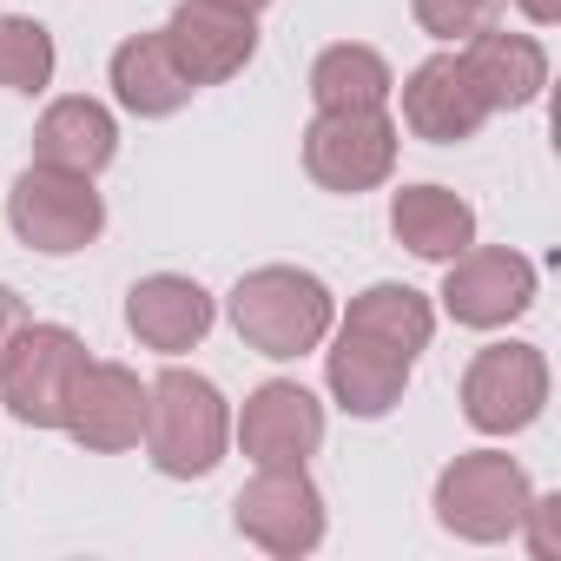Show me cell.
I'll return each instance as SVG.
<instances>
[{"instance_id":"17","label":"cell","mask_w":561,"mask_h":561,"mask_svg":"<svg viewBox=\"0 0 561 561\" xmlns=\"http://www.w3.org/2000/svg\"><path fill=\"white\" fill-rule=\"evenodd\" d=\"M34 152H41V165H60V172H106L113 165V152H119V126H113V113L100 106V100H87V93H73V100H54L47 113H41V126H34Z\"/></svg>"},{"instance_id":"2","label":"cell","mask_w":561,"mask_h":561,"mask_svg":"<svg viewBox=\"0 0 561 561\" xmlns=\"http://www.w3.org/2000/svg\"><path fill=\"white\" fill-rule=\"evenodd\" d=\"M231 324L257 357L285 364V357H305V351H318L331 337L337 305L324 291V277H311L298 264H257L231 291Z\"/></svg>"},{"instance_id":"21","label":"cell","mask_w":561,"mask_h":561,"mask_svg":"<svg viewBox=\"0 0 561 561\" xmlns=\"http://www.w3.org/2000/svg\"><path fill=\"white\" fill-rule=\"evenodd\" d=\"M344 324L383 337V344L403 351V357H423V351H430V331H436V311H430V298L410 291V285H370V291L351 298Z\"/></svg>"},{"instance_id":"26","label":"cell","mask_w":561,"mask_h":561,"mask_svg":"<svg viewBox=\"0 0 561 561\" xmlns=\"http://www.w3.org/2000/svg\"><path fill=\"white\" fill-rule=\"evenodd\" d=\"M515 8H522L535 27H554V21H561V0H515Z\"/></svg>"},{"instance_id":"8","label":"cell","mask_w":561,"mask_h":561,"mask_svg":"<svg viewBox=\"0 0 561 561\" xmlns=\"http://www.w3.org/2000/svg\"><path fill=\"white\" fill-rule=\"evenodd\" d=\"M548 403V357L535 344H489L462 370V416L482 436H515Z\"/></svg>"},{"instance_id":"3","label":"cell","mask_w":561,"mask_h":561,"mask_svg":"<svg viewBox=\"0 0 561 561\" xmlns=\"http://www.w3.org/2000/svg\"><path fill=\"white\" fill-rule=\"evenodd\" d=\"M535 502V482L502 449H469L436 476V522L462 541H508L522 535V515Z\"/></svg>"},{"instance_id":"24","label":"cell","mask_w":561,"mask_h":561,"mask_svg":"<svg viewBox=\"0 0 561 561\" xmlns=\"http://www.w3.org/2000/svg\"><path fill=\"white\" fill-rule=\"evenodd\" d=\"M554 502H561V495H535V502H528V515H522L528 548H535L541 561H554V554H561V535H554Z\"/></svg>"},{"instance_id":"19","label":"cell","mask_w":561,"mask_h":561,"mask_svg":"<svg viewBox=\"0 0 561 561\" xmlns=\"http://www.w3.org/2000/svg\"><path fill=\"white\" fill-rule=\"evenodd\" d=\"M113 93H119V106L139 113V119H172L198 87H192L185 67L172 60L165 34H133V41H119V54H113Z\"/></svg>"},{"instance_id":"11","label":"cell","mask_w":561,"mask_h":561,"mask_svg":"<svg viewBox=\"0 0 561 561\" xmlns=\"http://www.w3.org/2000/svg\"><path fill=\"white\" fill-rule=\"evenodd\" d=\"M489 100L476 87V73L462 67V54H430L410 80H403V126L430 146H462L489 126Z\"/></svg>"},{"instance_id":"27","label":"cell","mask_w":561,"mask_h":561,"mask_svg":"<svg viewBox=\"0 0 561 561\" xmlns=\"http://www.w3.org/2000/svg\"><path fill=\"white\" fill-rule=\"evenodd\" d=\"M225 8H244V14H257V8H271V0H225Z\"/></svg>"},{"instance_id":"10","label":"cell","mask_w":561,"mask_h":561,"mask_svg":"<svg viewBox=\"0 0 561 561\" xmlns=\"http://www.w3.org/2000/svg\"><path fill=\"white\" fill-rule=\"evenodd\" d=\"M159 34H165V47H172V60L185 67L192 87L231 80L257 54V21L244 8H225V0H179Z\"/></svg>"},{"instance_id":"15","label":"cell","mask_w":561,"mask_h":561,"mask_svg":"<svg viewBox=\"0 0 561 561\" xmlns=\"http://www.w3.org/2000/svg\"><path fill=\"white\" fill-rule=\"evenodd\" d=\"M211 291L198 285V277H179V271H159V277H139V285L126 291V331L159 351V357H179L192 351L205 331H211Z\"/></svg>"},{"instance_id":"9","label":"cell","mask_w":561,"mask_h":561,"mask_svg":"<svg viewBox=\"0 0 561 561\" xmlns=\"http://www.w3.org/2000/svg\"><path fill=\"white\" fill-rule=\"evenodd\" d=\"M535 305V264L508 244H489V251H462L449 257V277H443V311L469 331H502L515 324L522 311Z\"/></svg>"},{"instance_id":"25","label":"cell","mask_w":561,"mask_h":561,"mask_svg":"<svg viewBox=\"0 0 561 561\" xmlns=\"http://www.w3.org/2000/svg\"><path fill=\"white\" fill-rule=\"evenodd\" d=\"M21 324H27V305H21V291H8V285H0V357H8V344L21 337Z\"/></svg>"},{"instance_id":"1","label":"cell","mask_w":561,"mask_h":561,"mask_svg":"<svg viewBox=\"0 0 561 561\" xmlns=\"http://www.w3.org/2000/svg\"><path fill=\"white\" fill-rule=\"evenodd\" d=\"M146 456L159 476L172 482H192V476H211L225 462V443H231V410L218 397L211 377L198 370H159L146 383Z\"/></svg>"},{"instance_id":"23","label":"cell","mask_w":561,"mask_h":561,"mask_svg":"<svg viewBox=\"0 0 561 561\" xmlns=\"http://www.w3.org/2000/svg\"><path fill=\"white\" fill-rule=\"evenodd\" d=\"M416 8V27L436 34V41H469L482 27H495L502 14V0H410Z\"/></svg>"},{"instance_id":"13","label":"cell","mask_w":561,"mask_h":561,"mask_svg":"<svg viewBox=\"0 0 561 561\" xmlns=\"http://www.w3.org/2000/svg\"><path fill=\"white\" fill-rule=\"evenodd\" d=\"M60 430L80 449H93V456L133 449L139 430H146V383H139V370H126V364H87L80 383H73V403H67Z\"/></svg>"},{"instance_id":"7","label":"cell","mask_w":561,"mask_h":561,"mask_svg":"<svg viewBox=\"0 0 561 561\" xmlns=\"http://www.w3.org/2000/svg\"><path fill=\"white\" fill-rule=\"evenodd\" d=\"M231 522H238V535L257 541L264 554L298 561V554H311V548L324 541V495H318V482L305 476V462H264V469L238 489Z\"/></svg>"},{"instance_id":"12","label":"cell","mask_w":561,"mask_h":561,"mask_svg":"<svg viewBox=\"0 0 561 561\" xmlns=\"http://www.w3.org/2000/svg\"><path fill=\"white\" fill-rule=\"evenodd\" d=\"M238 443H244V456L257 469L264 462H311L318 443H324V403L291 377H271V383H257L244 397Z\"/></svg>"},{"instance_id":"14","label":"cell","mask_w":561,"mask_h":561,"mask_svg":"<svg viewBox=\"0 0 561 561\" xmlns=\"http://www.w3.org/2000/svg\"><path fill=\"white\" fill-rule=\"evenodd\" d=\"M410 364H416V357H403V351H390L383 337L344 324L337 344H331V357H324V377H331V397L344 403V416L377 423V416H390V410L403 403Z\"/></svg>"},{"instance_id":"6","label":"cell","mask_w":561,"mask_h":561,"mask_svg":"<svg viewBox=\"0 0 561 561\" xmlns=\"http://www.w3.org/2000/svg\"><path fill=\"white\" fill-rule=\"evenodd\" d=\"M8 225L27 251H47V257H67V251H87L100 231H106V205L93 192L87 172H60V165H27L8 192Z\"/></svg>"},{"instance_id":"4","label":"cell","mask_w":561,"mask_h":561,"mask_svg":"<svg viewBox=\"0 0 561 561\" xmlns=\"http://www.w3.org/2000/svg\"><path fill=\"white\" fill-rule=\"evenodd\" d=\"M87 344L67 331V324H21V337L0 357V403H8L21 423L34 430H60L67 423V403H73V383L87 370Z\"/></svg>"},{"instance_id":"20","label":"cell","mask_w":561,"mask_h":561,"mask_svg":"<svg viewBox=\"0 0 561 561\" xmlns=\"http://www.w3.org/2000/svg\"><path fill=\"white\" fill-rule=\"evenodd\" d=\"M397 80H390V60L377 47H357V41H337L318 54L311 67V100L318 113H337V106H390Z\"/></svg>"},{"instance_id":"5","label":"cell","mask_w":561,"mask_h":561,"mask_svg":"<svg viewBox=\"0 0 561 561\" xmlns=\"http://www.w3.org/2000/svg\"><path fill=\"white\" fill-rule=\"evenodd\" d=\"M397 119L383 106H337V113H318L305 126V172L324 185V192H377L390 172H397Z\"/></svg>"},{"instance_id":"22","label":"cell","mask_w":561,"mask_h":561,"mask_svg":"<svg viewBox=\"0 0 561 561\" xmlns=\"http://www.w3.org/2000/svg\"><path fill=\"white\" fill-rule=\"evenodd\" d=\"M54 80V34L27 14H0V87L41 93Z\"/></svg>"},{"instance_id":"18","label":"cell","mask_w":561,"mask_h":561,"mask_svg":"<svg viewBox=\"0 0 561 561\" xmlns=\"http://www.w3.org/2000/svg\"><path fill=\"white\" fill-rule=\"evenodd\" d=\"M390 231H397V244H410L416 257L449 264V257H462V251L476 244V211H469V198H456L449 185H403V192L390 198Z\"/></svg>"},{"instance_id":"16","label":"cell","mask_w":561,"mask_h":561,"mask_svg":"<svg viewBox=\"0 0 561 561\" xmlns=\"http://www.w3.org/2000/svg\"><path fill=\"white\" fill-rule=\"evenodd\" d=\"M462 67L476 73L489 113H522V106H535L541 87H548V54H541V41L508 34V27L469 34V41H462Z\"/></svg>"}]
</instances>
